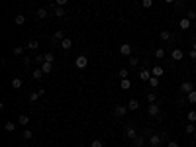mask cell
Segmentation results:
<instances>
[{
    "label": "cell",
    "mask_w": 196,
    "mask_h": 147,
    "mask_svg": "<svg viewBox=\"0 0 196 147\" xmlns=\"http://www.w3.org/2000/svg\"><path fill=\"white\" fill-rule=\"evenodd\" d=\"M188 57H190V59H194V61H196V51H194V49H190V53H188Z\"/></svg>",
    "instance_id": "obj_44"
},
{
    "label": "cell",
    "mask_w": 196,
    "mask_h": 147,
    "mask_svg": "<svg viewBox=\"0 0 196 147\" xmlns=\"http://www.w3.org/2000/svg\"><path fill=\"white\" fill-rule=\"evenodd\" d=\"M151 77H153V75H151V71H149V69H141L139 71V79L143 82H149V79H151Z\"/></svg>",
    "instance_id": "obj_8"
},
{
    "label": "cell",
    "mask_w": 196,
    "mask_h": 147,
    "mask_svg": "<svg viewBox=\"0 0 196 147\" xmlns=\"http://www.w3.org/2000/svg\"><path fill=\"white\" fill-rule=\"evenodd\" d=\"M63 39H65V33H63V29H59V32H55V33H53V41H59V43H61Z\"/></svg>",
    "instance_id": "obj_14"
},
{
    "label": "cell",
    "mask_w": 196,
    "mask_h": 147,
    "mask_svg": "<svg viewBox=\"0 0 196 147\" xmlns=\"http://www.w3.org/2000/svg\"><path fill=\"white\" fill-rule=\"evenodd\" d=\"M18 124L20 125H28V124H30V118H28L26 114H22V116L18 118Z\"/></svg>",
    "instance_id": "obj_20"
},
{
    "label": "cell",
    "mask_w": 196,
    "mask_h": 147,
    "mask_svg": "<svg viewBox=\"0 0 196 147\" xmlns=\"http://www.w3.org/2000/svg\"><path fill=\"white\" fill-rule=\"evenodd\" d=\"M147 102H149V104L157 102V94H155V92H147Z\"/></svg>",
    "instance_id": "obj_26"
},
{
    "label": "cell",
    "mask_w": 196,
    "mask_h": 147,
    "mask_svg": "<svg viewBox=\"0 0 196 147\" xmlns=\"http://www.w3.org/2000/svg\"><path fill=\"white\" fill-rule=\"evenodd\" d=\"M186 18H188V20H194L196 18V12L194 10H186Z\"/></svg>",
    "instance_id": "obj_38"
},
{
    "label": "cell",
    "mask_w": 196,
    "mask_h": 147,
    "mask_svg": "<svg viewBox=\"0 0 196 147\" xmlns=\"http://www.w3.org/2000/svg\"><path fill=\"white\" fill-rule=\"evenodd\" d=\"M4 129H6V132H14L16 124H14V122H6V124H4Z\"/></svg>",
    "instance_id": "obj_22"
},
{
    "label": "cell",
    "mask_w": 196,
    "mask_h": 147,
    "mask_svg": "<svg viewBox=\"0 0 196 147\" xmlns=\"http://www.w3.org/2000/svg\"><path fill=\"white\" fill-rule=\"evenodd\" d=\"M184 129H186V133H192V132H194V124H192V122H188Z\"/></svg>",
    "instance_id": "obj_37"
},
{
    "label": "cell",
    "mask_w": 196,
    "mask_h": 147,
    "mask_svg": "<svg viewBox=\"0 0 196 147\" xmlns=\"http://www.w3.org/2000/svg\"><path fill=\"white\" fill-rule=\"evenodd\" d=\"M147 114L151 116V118H157V116L161 114V108L157 106V102H153V104H149V106H147Z\"/></svg>",
    "instance_id": "obj_1"
},
{
    "label": "cell",
    "mask_w": 196,
    "mask_h": 147,
    "mask_svg": "<svg viewBox=\"0 0 196 147\" xmlns=\"http://www.w3.org/2000/svg\"><path fill=\"white\" fill-rule=\"evenodd\" d=\"M131 143H133V147H143V145H145V139H143L141 135H137L135 139H131Z\"/></svg>",
    "instance_id": "obj_13"
},
{
    "label": "cell",
    "mask_w": 196,
    "mask_h": 147,
    "mask_svg": "<svg viewBox=\"0 0 196 147\" xmlns=\"http://www.w3.org/2000/svg\"><path fill=\"white\" fill-rule=\"evenodd\" d=\"M22 85H24V82H22V79H18V77H16V79H12V88L20 90V88H22Z\"/></svg>",
    "instance_id": "obj_16"
},
{
    "label": "cell",
    "mask_w": 196,
    "mask_h": 147,
    "mask_svg": "<svg viewBox=\"0 0 196 147\" xmlns=\"http://www.w3.org/2000/svg\"><path fill=\"white\" fill-rule=\"evenodd\" d=\"M171 59H173V61H181V59H184V51H182V49H173Z\"/></svg>",
    "instance_id": "obj_7"
},
{
    "label": "cell",
    "mask_w": 196,
    "mask_h": 147,
    "mask_svg": "<svg viewBox=\"0 0 196 147\" xmlns=\"http://www.w3.org/2000/svg\"><path fill=\"white\" fill-rule=\"evenodd\" d=\"M163 73H165V71H163V67H161V65H155V67H153V69H151V75H153V77H163Z\"/></svg>",
    "instance_id": "obj_10"
},
{
    "label": "cell",
    "mask_w": 196,
    "mask_h": 147,
    "mask_svg": "<svg viewBox=\"0 0 196 147\" xmlns=\"http://www.w3.org/2000/svg\"><path fill=\"white\" fill-rule=\"evenodd\" d=\"M61 47H63V49H65V51H67V49H71V47H73V41H71V39H69V37H65V39H63V41H61Z\"/></svg>",
    "instance_id": "obj_18"
},
{
    "label": "cell",
    "mask_w": 196,
    "mask_h": 147,
    "mask_svg": "<svg viewBox=\"0 0 196 147\" xmlns=\"http://www.w3.org/2000/svg\"><path fill=\"white\" fill-rule=\"evenodd\" d=\"M128 110H130V112H137V110H139L137 100H130V102H128Z\"/></svg>",
    "instance_id": "obj_12"
},
{
    "label": "cell",
    "mask_w": 196,
    "mask_h": 147,
    "mask_svg": "<svg viewBox=\"0 0 196 147\" xmlns=\"http://www.w3.org/2000/svg\"><path fill=\"white\" fill-rule=\"evenodd\" d=\"M128 63H130V67H137L139 59H137V57H130V59H128Z\"/></svg>",
    "instance_id": "obj_31"
},
{
    "label": "cell",
    "mask_w": 196,
    "mask_h": 147,
    "mask_svg": "<svg viewBox=\"0 0 196 147\" xmlns=\"http://www.w3.org/2000/svg\"><path fill=\"white\" fill-rule=\"evenodd\" d=\"M86 65H88V59H86L85 55H78L77 59H75V67H77V69H85Z\"/></svg>",
    "instance_id": "obj_2"
},
{
    "label": "cell",
    "mask_w": 196,
    "mask_h": 147,
    "mask_svg": "<svg viewBox=\"0 0 196 147\" xmlns=\"http://www.w3.org/2000/svg\"><path fill=\"white\" fill-rule=\"evenodd\" d=\"M90 147H104V143L100 139H92V141H90Z\"/></svg>",
    "instance_id": "obj_33"
},
{
    "label": "cell",
    "mask_w": 196,
    "mask_h": 147,
    "mask_svg": "<svg viewBox=\"0 0 196 147\" xmlns=\"http://www.w3.org/2000/svg\"><path fill=\"white\" fill-rule=\"evenodd\" d=\"M43 57H45V61H47V63L55 61V55H53V53H43Z\"/></svg>",
    "instance_id": "obj_30"
},
{
    "label": "cell",
    "mask_w": 196,
    "mask_h": 147,
    "mask_svg": "<svg viewBox=\"0 0 196 147\" xmlns=\"http://www.w3.org/2000/svg\"><path fill=\"white\" fill-rule=\"evenodd\" d=\"M37 98H39V94H37V92H32V94H30V102H35Z\"/></svg>",
    "instance_id": "obj_40"
},
{
    "label": "cell",
    "mask_w": 196,
    "mask_h": 147,
    "mask_svg": "<svg viewBox=\"0 0 196 147\" xmlns=\"http://www.w3.org/2000/svg\"><path fill=\"white\" fill-rule=\"evenodd\" d=\"M128 114V106H116L114 108V116L116 118H124Z\"/></svg>",
    "instance_id": "obj_6"
},
{
    "label": "cell",
    "mask_w": 196,
    "mask_h": 147,
    "mask_svg": "<svg viewBox=\"0 0 196 147\" xmlns=\"http://www.w3.org/2000/svg\"><path fill=\"white\" fill-rule=\"evenodd\" d=\"M165 2H167V4H173V2H177V0H165Z\"/></svg>",
    "instance_id": "obj_46"
},
{
    "label": "cell",
    "mask_w": 196,
    "mask_h": 147,
    "mask_svg": "<svg viewBox=\"0 0 196 147\" xmlns=\"http://www.w3.org/2000/svg\"><path fill=\"white\" fill-rule=\"evenodd\" d=\"M186 98H188V102H190V104H196V90L188 92V94H186Z\"/></svg>",
    "instance_id": "obj_23"
},
{
    "label": "cell",
    "mask_w": 196,
    "mask_h": 147,
    "mask_svg": "<svg viewBox=\"0 0 196 147\" xmlns=\"http://www.w3.org/2000/svg\"><path fill=\"white\" fill-rule=\"evenodd\" d=\"M178 26H181L182 29H188V28H190V20H188V18H182L181 22H178Z\"/></svg>",
    "instance_id": "obj_21"
},
{
    "label": "cell",
    "mask_w": 196,
    "mask_h": 147,
    "mask_svg": "<svg viewBox=\"0 0 196 147\" xmlns=\"http://www.w3.org/2000/svg\"><path fill=\"white\" fill-rule=\"evenodd\" d=\"M181 90L184 92V94H188V92H192V90H194L192 82H190V81H184V82H182V85H181Z\"/></svg>",
    "instance_id": "obj_9"
},
{
    "label": "cell",
    "mask_w": 196,
    "mask_h": 147,
    "mask_svg": "<svg viewBox=\"0 0 196 147\" xmlns=\"http://www.w3.org/2000/svg\"><path fill=\"white\" fill-rule=\"evenodd\" d=\"M149 85H151V88H157L159 86V77H151L149 79Z\"/></svg>",
    "instance_id": "obj_27"
},
{
    "label": "cell",
    "mask_w": 196,
    "mask_h": 147,
    "mask_svg": "<svg viewBox=\"0 0 196 147\" xmlns=\"http://www.w3.org/2000/svg\"><path fill=\"white\" fill-rule=\"evenodd\" d=\"M35 16H37V18H39V20H43L45 16H47V10H45V8H39V10L35 12Z\"/></svg>",
    "instance_id": "obj_25"
},
{
    "label": "cell",
    "mask_w": 196,
    "mask_h": 147,
    "mask_svg": "<svg viewBox=\"0 0 196 147\" xmlns=\"http://www.w3.org/2000/svg\"><path fill=\"white\" fill-rule=\"evenodd\" d=\"M141 6H143V8H151L153 6V0H141Z\"/></svg>",
    "instance_id": "obj_36"
},
{
    "label": "cell",
    "mask_w": 196,
    "mask_h": 147,
    "mask_svg": "<svg viewBox=\"0 0 196 147\" xmlns=\"http://www.w3.org/2000/svg\"><path fill=\"white\" fill-rule=\"evenodd\" d=\"M24 53V47H14V55H22Z\"/></svg>",
    "instance_id": "obj_41"
},
{
    "label": "cell",
    "mask_w": 196,
    "mask_h": 147,
    "mask_svg": "<svg viewBox=\"0 0 196 147\" xmlns=\"http://www.w3.org/2000/svg\"><path fill=\"white\" fill-rule=\"evenodd\" d=\"M65 14H67V12H65L63 6H55V16H57V18H65Z\"/></svg>",
    "instance_id": "obj_19"
},
{
    "label": "cell",
    "mask_w": 196,
    "mask_h": 147,
    "mask_svg": "<svg viewBox=\"0 0 196 147\" xmlns=\"http://www.w3.org/2000/svg\"><path fill=\"white\" fill-rule=\"evenodd\" d=\"M159 35H161V39H163V41H171V39H173V37H174L173 33L169 32V29H163V32H161Z\"/></svg>",
    "instance_id": "obj_11"
},
{
    "label": "cell",
    "mask_w": 196,
    "mask_h": 147,
    "mask_svg": "<svg viewBox=\"0 0 196 147\" xmlns=\"http://www.w3.org/2000/svg\"><path fill=\"white\" fill-rule=\"evenodd\" d=\"M55 4H57V6H65L67 0H55Z\"/></svg>",
    "instance_id": "obj_45"
},
{
    "label": "cell",
    "mask_w": 196,
    "mask_h": 147,
    "mask_svg": "<svg viewBox=\"0 0 196 147\" xmlns=\"http://www.w3.org/2000/svg\"><path fill=\"white\" fill-rule=\"evenodd\" d=\"M120 55L130 57V55H131V45H130V43H122V45H120Z\"/></svg>",
    "instance_id": "obj_5"
},
{
    "label": "cell",
    "mask_w": 196,
    "mask_h": 147,
    "mask_svg": "<svg viewBox=\"0 0 196 147\" xmlns=\"http://www.w3.org/2000/svg\"><path fill=\"white\" fill-rule=\"evenodd\" d=\"M192 49H194V51H196V41H194V45H192Z\"/></svg>",
    "instance_id": "obj_47"
},
{
    "label": "cell",
    "mask_w": 196,
    "mask_h": 147,
    "mask_svg": "<svg viewBox=\"0 0 196 147\" xmlns=\"http://www.w3.org/2000/svg\"><path fill=\"white\" fill-rule=\"evenodd\" d=\"M26 2H32V0H26Z\"/></svg>",
    "instance_id": "obj_48"
},
{
    "label": "cell",
    "mask_w": 196,
    "mask_h": 147,
    "mask_svg": "<svg viewBox=\"0 0 196 147\" xmlns=\"http://www.w3.org/2000/svg\"><path fill=\"white\" fill-rule=\"evenodd\" d=\"M167 147H178L177 141H167Z\"/></svg>",
    "instance_id": "obj_43"
},
{
    "label": "cell",
    "mask_w": 196,
    "mask_h": 147,
    "mask_svg": "<svg viewBox=\"0 0 196 147\" xmlns=\"http://www.w3.org/2000/svg\"><path fill=\"white\" fill-rule=\"evenodd\" d=\"M41 71H43L45 75H49V73L53 71V63H47V61H45L43 65H41Z\"/></svg>",
    "instance_id": "obj_15"
},
{
    "label": "cell",
    "mask_w": 196,
    "mask_h": 147,
    "mask_svg": "<svg viewBox=\"0 0 196 147\" xmlns=\"http://www.w3.org/2000/svg\"><path fill=\"white\" fill-rule=\"evenodd\" d=\"M120 79H128V69H120Z\"/></svg>",
    "instance_id": "obj_39"
},
{
    "label": "cell",
    "mask_w": 196,
    "mask_h": 147,
    "mask_svg": "<svg viewBox=\"0 0 196 147\" xmlns=\"http://www.w3.org/2000/svg\"><path fill=\"white\" fill-rule=\"evenodd\" d=\"M37 47H39V43H37L35 39H32L30 43H28V49H37Z\"/></svg>",
    "instance_id": "obj_34"
},
{
    "label": "cell",
    "mask_w": 196,
    "mask_h": 147,
    "mask_svg": "<svg viewBox=\"0 0 196 147\" xmlns=\"http://www.w3.org/2000/svg\"><path fill=\"white\" fill-rule=\"evenodd\" d=\"M22 139H26V141H30V139H32V132H30V129H26V132L22 133Z\"/></svg>",
    "instance_id": "obj_32"
},
{
    "label": "cell",
    "mask_w": 196,
    "mask_h": 147,
    "mask_svg": "<svg viewBox=\"0 0 196 147\" xmlns=\"http://www.w3.org/2000/svg\"><path fill=\"white\" fill-rule=\"evenodd\" d=\"M186 120H188V122H192V124H194V122H196V112H194V110H190L188 114H186Z\"/></svg>",
    "instance_id": "obj_29"
},
{
    "label": "cell",
    "mask_w": 196,
    "mask_h": 147,
    "mask_svg": "<svg viewBox=\"0 0 196 147\" xmlns=\"http://www.w3.org/2000/svg\"><path fill=\"white\" fill-rule=\"evenodd\" d=\"M14 22L18 24V26H22V24L26 22V16H24V14H18V16H16V18H14Z\"/></svg>",
    "instance_id": "obj_24"
},
{
    "label": "cell",
    "mask_w": 196,
    "mask_h": 147,
    "mask_svg": "<svg viewBox=\"0 0 196 147\" xmlns=\"http://www.w3.org/2000/svg\"><path fill=\"white\" fill-rule=\"evenodd\" d=\"M126 137H128V139H135V137H137V132H135V128H133L131 124L126 125Z\"/></svg>",
    "instance_id": "obj_4"
},
{
    "label": "cell",
    "mask_w": 196,
    "mask_h": 147,
    "mask_svg": "<svg viewBox=\"0 0 196 147\" xmlns=\"http://www.w3.org/2000/svg\"><path fill=\"white\" fill-rule=\"evenodd\" d=\"M130 86H131V82L128 81V79H122V88H124V90H128Z\"/></svg>",
    "instance_id": "obj_35"
},
{
    "label": "cell",
    "mask_w": 196,
    "mask_h": 147,
    "mask_svg": "<svg viewBox=\"0 0 196 147\" xmlns=\"http://www.w3.org/2000/svg\"><path fill=\"white\" fill-rule=\"evenodd\" d=\"M24 65L30 67V65H32V59H30V57H24Z\"/></svg>",
    "instance_id": "obj_42"
},
{
    "label": "cell",
    "mask_w": 196,
    "mask_h": 147,
    "mask_svg": "<svg viewBox=\"0 0 196 147\" xmlns=\"http://www.w3.org/2000/svg\"><path fill=\"white\" fill-rule=\"evenodd\" d=\"M165 55H167V53H165V49H163V47H159V49H155V57H157V59H163Z\"/></svg>",
    "instance_id": "obj_28"
},
{
    "label": "cell",
    "mask_w": 196,
    "mask_h": 147,
    "mask_svg": "<svg viewBox=\"0 0 196 147\" xmlns=\"http://www.w3.org/2000/svg\"><path fill=\"white\" fill-rule=\"evenodd\" d=\"M147 141H149V145H151V147H159L161 143H163V135H151Z\"/></svg>",
    "instance_id": "obj_3"
},
{
    "label": "cell",
    "mask_w": 196,
    "mask_h": 147,
    "mask_svg": "<svg viewBox=\"0 0 196 147\" xmlns=\"http://www.w3.org/2000/svg\"><path fill=\"white\" fill-rule=\"evenodd\" d=\"M43 75H45V73H43V71H41V67H37V69H35V71H33V73H32V77L35 79V81H39V79L43 77Z\"/></svg>",
    "instance_id": "obj_17"
}]
</instances>
